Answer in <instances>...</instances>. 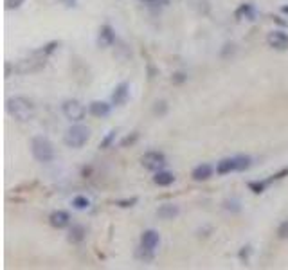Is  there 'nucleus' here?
<instances>
[{
	"label": "nucleus",
	"mask_w": 288,
	"mask_h": 270,
	"mask_svg": "<svg viewBox=\"0 0 288 270\" xmlns=\"http://www.w3.org/2000/svg\"><path fill=\"white\" fill-rule=\"evenodd\" d=\"M140 164H142L148 171H160L166 167V157L160 152H146L140 157Z\"/></svg>",
	"instance_id": "obj_4"
},
{
	"label": "nucleus",
	"mask_w": 288,
	"mask_h": 270,
	"mask_svg": "<svg viewBox=\"0 0 288 270\" xmlns=\"http://www.w3.org/2000/svg\"><path fill=\"white\" fill-rule=\"evenodd\" d=\"M137 137H139V135H137V133H132V135H128V137H125L121 141V146H128V144H133V142L137 141Z\"/></svg>",
	"instance_id": "obj_30"
},
{
	"label": "nucleus",
	"mask_w": 288,
	"mask_h": 270,
	"mask_svg": "<svg viewBox=\"0 0 288 270\" xmlns=\"http://www.w3.org/2000/svg\"><path fill=\"white\" fill-rule=\"evenodd\" d=\"M49 222L53 227L56 229H65L68 224H70V214L67 213V211H54V213H51L49 216Z\"/></svg>",
	"instance_id": "obj_11"
},
{
	"label": "nucleus",
	"mask_w": 288,
	"mask_h": 270,
	"mask_svg": "<svg viewBox=\"0 0 288 270\" xmlns=\"http://www.w3.org/2000/svg\"><path fill=\"white\" fill-rule=\"evenodd\" d=\"M115 42V33L110 26H103L99 29V36H98V43L99 47H110Z\"/></svg>",
	"instance_id": "obj_10"
},
{
	"label": "nucleus",
	"mask_w": 288,
	"mask_h": 270,
	"mask_svg": "<svg viewBox=\"0 0 288 270\" xmlns=\"http://www.w3.org/2000/svg\"><path fill=\"white\" fill-rule=\"evenodd\" d=\"M31 153H33L34 159L42 164L53 162L54 157H56L53 142L47 137H42V135H38V137H34L33 141H31Z\"/></svg>",
	"instance_id": "obj_2"
},
{
	"label": "nucleus",
	"mask_w": 288,
	"mask_h": 270,
	"mask_svg": "<svg viewBox=\"0 0 288 270\" xmlns=\"http://www.w3.org/2000/svg\"><path fill=\"white\" fill-rule=\"evenodd\" d=\"M267 42L270 47L277 51H286L288 49V35L283 31H272L269 36H267Z\"/></svg>",
	"instance_id": "obj_6"
},
{
	"label": "nucleus",
	"mask_w": 288,
	"mask_h": 270,
	"mask_svg": "<svg viewBox=\"0 0 288 270\" xmlns=\"http://www.w3.org/2000/svg\"><path fill=\"white\" fill-rule=\"evenodd\" d=\"M26 0H6V9H18Z\"/></svg>",
	"instance_id": "obj_29"
},
{
	"label": "nucleus",
	"mask_w": 288,
	"mask_h": 270,
	"mask_svg": "<svg viewBox=\"0 0 288 270\" xmlns=\"http://www.w3.org/2000/svg\"><path fill=\"white\" fill-rule=\"evenodd\" d=\"M224 207L231 213H239L242 211V206H239V200L238 198H231V200H225Z\"/></svg>",
	"instance_id": "obj_20"
},
{
	"label": "nucleus",
	"mask_w": 288,
	"mask_h": 270,
	"mask_svg": "<svg viewBox=\"0 0 288 270\" xmlns=\"http://www.w3.org/2000/svg\"><path fill=\"white\" fill-rule=\"evenodd\" d=\"M128 97H130V85L119 83L117 87H115L114 94H112V103L121 107V105H125L126 101H128Z\"/></svg>",
	"instance_id": "obj_9"
},
{
	"label": "nucleus",
	"mask_w": 288,
	"mask_h": 270,
	"mask_svg": "<svg viewBox=\"0 0 288 270\" xmlns=\"http://www.w3.org/2000/svg\"><path fill=\"white\" fill-rule=\"evenodd\" d=\"M139 2L144 6H148V8H153V9L166 8V6L170 4V0H139Z\"/></svg>",
	"instance_id": "obj_19"
},
{
	"label": "nucleus",
	"mask_w": 288,
	"mask_h": 270,
	"mask_svg": "<svg viewBox=\"0 0 288 270\" xmlns=\"http://www.w3.org/2000/svg\"><path fill=\"white\" fill-rule=\"evenodd\" d=\"M85 236H87V229H85L83 225L76 224V225H72L70 231H68V241H70V243H81V241L85 240Z\"/></svg>",
	"instance_id": "obj_14"
},
{
	"label": "nucleus",
	"mask_w": 288,
	"mask_h": 270,
	"mask_svg": "<svg viewBox=\"0 0 288 270\" xmlns=\"http://www.w3.org/2000/svg\"><path fill=\"white\" fill-rule=\"evenodd\" d=\"M88 112H90L94 117H106V115L110 114V105L105 103V101H94V103H90V107H88Z\"/></svg>",
	"instance_id": "obj_13"
},
{
	"label": "nucleus",
	"mask_w": 288,
	"mask_h": 270,
	"mask_svg": "<svg viewBox=\"0 0 288 270\" xmlns=\"http://www.w3.org/2000/svg\"><path fill=\"white\" fill-rule=\"evenodd\" d=\"M90 206V200H88L87 197H76L74 200H72V207L74 209H78V211H83V209H87V207Z\"/></svg>",
	"instance_id": "obj_18"
},
{
	"label": "nucleus",
	"mask_w": 288,
	"mask_h": 270,
	"mask_svg": "<svg viewBox=\"0 0 288 270\" xmlns=\"http://www.w3.org/2000/svg\"><path fill=\"white\" fill-rule=\"evenodd\" d=\"M277 238L279 240H288V220L279 224V227H277Z\"/></svg>",
	"instance_id": "obj_24"
},
{
	"label": "nucleus",
	"mask_w": 288,
	"mask_h": 270,
	"mask_svg": "<svg viewBox=\"0 0 288 270\" xmlns=\"http://www.w3.org/2000/svg\"><path fill=\"white\" fill-rule=\"evenodd\" d=\"M160 243V236L157 231L153 229H148V231H144L142 236H140V247L148 249V251H155Z\"/></svg>",
	"instance_id": "obj_7"
},
{
	"label": "nucleus",
	"mask_w": 288,
	"mask_h": 270,
	"mask_svg": "<svg viewBox=\"0 0 288 270\" xmlns=\"http://www.w3.org/2000/svg\"><path fill=\"white\" fill-rule=\"evenodd\" d=\"M284 177H288V167H283L281 171H277V173H274L270 179H267L265 182H267V186H270L272 182H276V180H281V179H284Z\"/></svg>",
	"instance_id": "obj_23"
},
{
	"label": "nucleus",
	"mask_w": 288,
	"mask_h": 270,
	"mask_svg": "<svg viewBox=\"0 0 288 270\" xmlns=\"http://www.w3.org/2000/svg\"><path fill=\"white\" fill-rule=\"evenodd\" d=\"M281 11H283L284 15H288V6H283V8H281Z\"/></svg>",
	"instance_id": "obj_35"
},
{
	"label": "nucleus",
	"mask_w": 288,
	"mask_h": 270,
	"mask_svg": "<svg viewBox=\"0 0 288 270\" xmlns=\"http://www.w3.org/2000/svg\"><path fill=\"white\" fill-rule=\"evenodd\" d=\"M238 162H239L238 171H245V169H249V167L252 166V159H250V157H245V155H238Z\"/></svg>",
	"instance_id": "obj_25"
},
{
	"label": "nucleus",
	"mask_w": 288,
	"mask_h": 270,
	"mask_svg": "<svg viewBox=\"0 0 288 270\" xmlns=\"http://www.w3.org/2000/svg\"><path fill=\"white\" fill-rule=\"evenodd\" d=\"M58 45H60V43H58V42H51V43H47V45L43 47L42 51H38V53H40V54H43V56H49V54H53L54 51L58 49Z\"/></svg>",
	"instance_id": "obj_27"
},
{
	"label": "nucleus",
	"mask_w": 288,
	"mask_h": 270,
	"mask_svg": "<svg viewBox=\"0 0 288 270\" xmlns=\"http://www.w3.org/2000/svg\"><path fill=\"white\" fill-rule=\"evenodd\" d=\"M153 182H155L157 186L166 187V186H171V184L175 182V177H173V173L164 171V169H160V171H157V173H155V177H153Z\"/></svg>",
	"instance_id": "obj_16"
},
{
	"label": "nucleus",
	"mask_w": 288,
	"mask_h": 270,
	"mask_svg": "<svg viewBox=\"0 0 288 270\" xmlns=\"http://www.w3.org/2000/svg\"><path fill=\"white\" fill-rule=\"evenodd\" d=\"M85 114H87L85 107L80 103V101H76V99H70V101H65L63 103V115L68 119V121H74V122L83 121Z\"/></svg>",
	"instance_id": "obj_5"
},
{
	"label": "nucleus",
	"mask_w": 288,
	"mask_h": 270,
	"mask_svg": "<svg viewBox=\"0 0 288 270\" xmlns=\"http://www.w3.org/2000/svg\"><path fill=\"white\" fill-rule=\"evenodd\" d=\"M239 169V162L238 157H231V159H224L216 164V173L218 175H229L232 171H238Z\"/></svg>",
	"instance_id": "obj_8"
},
{
	"label": "nucleus",
	"mask_w": 288,
	"mask_h": 270,
	"mask_svg": "<svg viewBox=\"0 0 288 270\" xmlns=\"http://www.w3.org/2000/svg\"><path fill=\"white\" fill-rule=\"evenodd\" d=\"M166 110H167V107H166V103H164V101H160V103H155V108H153V112H155V114H160V115H162Z\"/></svg>",
	"instance_id": "obj_31"
},
{
	"label": "nucleus",
	"mask_w": 288,
	"mask_h": 270,
	"mask_svg": "<svg viewBox=\"0 0 288 270\" xmlns=\"http://www.w3.org/2000/svg\"><path fill=\"white\" fill-rule=\"evenodd\" d=\"M114 139H115V130H112V132H108V135H106L105 139H103L101 141V144H99V148H108V146L112 144V142H114Z\"/></svg>",
	"instance_id": "obj_26"
},
{
	"label": "nucleus",
	"mask_w": 288,
	"mask_h": 270,
	"mask_svg": "<svg viewBox=\"0 0 288 270\" xmlns=\"http://www.w3.org/2000/svg\"><path fill=\"white\" fill-rule=\"evenodd\" d=\"M212 175V166L211 164H200L193 169V179L195 180H207Z\"/></svg>",
	"instance_id": "obj_17"
},
{
	"label": "nucleus",
	"mask_w": 288,
	"mask_h": 270,
	"mask_svg": "<svg viewBox=\"0 0 288 270\" xmlns=\"http://www.w3.org/2000/svg\"><path fill=\"white\" fill-rule=\"evenodd\" d=\"M88 139H90V130L83 125H76L67 130L63 141L68 148H81V146L87 144Z\"/></svg>",
	"instance_id": "obj_3"
},
{
	"label": "nucleus",
	"mask_w": 288,
	"mask_h": 270,
	"mask_svg": "<svg viewBox=\"0 0 288 270\" xmlns=\"http://www.w3.org/2000/svg\"><path fill=\"white\" fill-rule=\"evenodd\" d=\"M249 187H250V191H252V193L261 194V193H265V189L269 186H267L265 180H261V182H249Z\"/></svg>",
	"instance_id": "obj_21"
},
{
	"label": "nucleus",
	"mask_w": 288,
	"mask_h": 270,
	"mask_svg": "<svg viewBox=\"0 0 288 270\" xmlns=\"http://www.w3.org/2000/svg\"><path fill=\"white\" fill-rule=\"evenodd\" d=\"M137 202H139V200H137V198L133 197V198H130V200H119V202H117V206L123 207V209H128V207H133V206H135Z\"/></svg>",
	"instance_id": "obj_28"
},
{
	"label": "nucleus",
	"mask_w": 288,
	"mask_h": 270,
	"mask_svg": "<svg viewBox=\"0 0 288 270\" xmlns=\"http://www.w3.org/2000/svg\"><path fill=\"white\" fill-rule=\"evenodd\" d=\"M234 16H236L238 20H242V18L254 20V18H256V9H254V6H252V4H242L238 9H236Z\"/></svg>",
	"instance_id": "obj_15"
},
{
	"label": "nucleus",
	"mask_w": 288,
	"mask_h": 270,
	"mask_svg": "<svg viewBox=\"0 0 288 270\" xmlns=\"http://www.w3.org/2000/svg\"><path fill=\"white\" fill-rule=\"evenodd\" d=\"M61 2H63V4L67 6V8H74V6H76L78 0H61Z\"/></svg>",
	"instance_id": "obj_34"
},
{
	"label": "nucleus",
	"mask_w": 288,
	"mask_h": 270,
	"mask_svg": "<svg viewBox=\"0 0 288 270\" xmlns=\"http://www.w3.org/2000/svg\"><path fill=\"white\" fill-rule=\"evenodd\" d=\"M249 254H250V245H247V247H243L242 251H239V259H245V261H247Z\"/></svg>",
	"instance_id": "obj_33"
},
{
	"label": "nucleus",
	"mask_w": 288,
	"mask_h": 270,
	"mask_svg": "<svg viewBox=\"0 0 288 270\" xmlns=\"http://www.w3.org/2000/svg\"><path fill=\"white\" fill-rule=\"evenodd\" d=\"M6 110H8V114L13 115L16 121L26 122L33 119L34 105L31 103L27 97H23V95H16V97H11L6 101Z\"/></svg>",
	"instance_id": "obj_1"
},
{
	"label": "nucleus",
	"mask_w": 288,
	"mask_h": 270,
	"mask_svg": "<svg viewBox=\"0 0 288 270\" xmlns=\"http://www.w3.org/2000/svg\"><path fill=\"white\" fill-rule=\"evenodd\" d=\"M171 80H173V83H182V81L187 80V76L184 72H177L173 78H171Z\"/></svg>",
	"instance_id": "obj_32"
},
{
	"label": "nucleus",
	"mask_w": 288,
	"mask_h": 270,
	"mask_svg": "<svg viewBox=\"0 0 288 270\" xmlns=\"http://www.w3.org/2000/svg\"><path fill=\"white\" fill-rule=\"evenodd\" d=\"M178 213H180V209L177 206H173V204H164V206H160L157 209V216L160 220H173V218L178 216Z\"/></svg>",
	"instance_id": "obj_12"
},
{
	"label": "nucleus",
	"mask_w": 288,
	"mask_h": 270,
	"mask_svg": "<svg viewBox=\"0 0 288 270\" xmlns=\"http://www.w3.org/2000/svg\"><path fill=\"white\" fill-rule=\"evenodd\" d=\"M137 258L142 259V261H150V259H153V251H148V249H144V247H139L137 249Z\"/></svg>",
	"instance_id": "obj_22"
}]
</instances>
